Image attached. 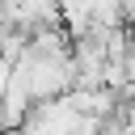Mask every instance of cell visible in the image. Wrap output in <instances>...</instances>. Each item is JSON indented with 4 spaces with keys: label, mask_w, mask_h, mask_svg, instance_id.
<instances>
[{
    "label": "cell",
    "mask_w": 135,
    "mask_h": 135,
    "mask_svg": "<svg viewBox=\"0 0 135 135\" xmlns=\"http://www.w3.org/2000/svg\"><path fill=\"white\" fill-rule=\"evenodd\" d=\"M0 25H4V13H0Z\"/></svg>",
    "instance_id": "6da1fadb"
}]
</instances>
